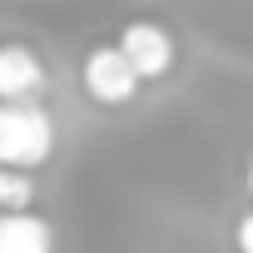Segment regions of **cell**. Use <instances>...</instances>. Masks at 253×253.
<instances>
[{
	"mask_svg": "<svg viewBox=\"0 0 253 253\" xmlns=\"http://www.w3.org/2000/svg\"><path fill=\"white\" fill-rule=\"evenodd\" d=\"M55 154V119L40 99H5L0 104V164L40 169Z\"/></svg>",
	"mask_w": 253,
	"mask_h": 253,
	"instance_id": "1",
	"label": "cell"
},
{
	"mask_svg": "<svg viewBox=\"0 0 253 253\" xmlns=\"http://www.w3.org/2000/svg\"><path fill=\"white\" fill-rule=\"evenodd\" d=\"M80 80H84V94L104 109H119V104H134L144 75L134 70V60L124 55L119 45H94L80 65Z\"/></svg>",
	"mask_w": 253,
	"mask_h": 253,
	"instance_id": "2",
	"label": "cell"
},
{
	"mask_svg": "<svg viewBox=\"0 0 253 253\" xmlns=\"http://www.w3.org/2000/svg\"><path fill=\"white\" fill-rule=\"evenodd\" d=\"M119 50L134 60V70H139L144 80H164V75L174 70V60H179L174 35H169L159 20H129V25L119 30Z\"/></svg>",
	"mask_w": 253,
	"mask_h": 253,
	"instance_id": "3",
	"label": "cell"
},
{
	"mask_svg": "<svg viewBox=\"0 0 253 253\" xmlns=\"http://www.w3.org/2000/svg\"><path fill=\"white\" fill-rule=\"evenodd\" d=\"M45 65L35 60V50L25 45H5L0 50V99H45Z\"/></svg>",
	"mask_w": 253,
	"mask_h": 253,
	"instance_id": "4",
	"label": "cell"
},
{
	"mask_svg": "<svg viewBox=\"0 0 253 253\" xmlns=\"http://www.w3.org/2000/svg\"><path fill=\"white\" fill-rule=\"evenodd\" d=\"M0 253H55V228L30 209L5 213L0 218Z\"/></svg>",
	"mask_w": 253,
	"mask_h": 253,
	"instance_id": "5",
	"label": "cell"
},
{
	"mask_svg": "<svg viewBox=\"0 0 253 253\" xmlns=\"http://www.w3.org/2000/svg\"><path fill=\"white\" fill-rule=\"evenodd\" d=\"M30 199H35V179H30V169H0V209L5 213H20V209H30Z\"/></svg>",
	"mask_w": 253,
	"mask_h": 253,
	"instance_id": "6",
	"label": "cell"
},
{
	"mask_svg": "<svg viewBox=\"0 0 253 253\" xmlns=\"http://www.w3.org/2000/svg\"><path fill=\"white\" fill-rule=\"evenodd\" d=\"M233 248H238V253H253V213L238 218V228H233Z\"/></svg>",
	"mask_w": 253,
	"mask_h": 253,
	"instance_id": "7",
	"label": "cell"
},
{
	"mask_svg": "<svg viewBox=\"0 0 253 253\" xmlns=\"http://www.w3.org/2000/svg\"><path fill=\"white\" fill-rule=\"evenodd\" d=\"M248 194H253V159H248Z\"/></svg>",
	"mask_w": 253,
	"mask_h": 253,
	"instance_id": "8",
	"label": "cell"
}]
</instances>
